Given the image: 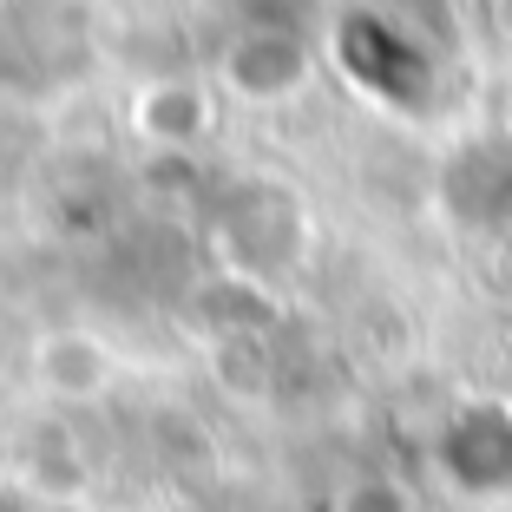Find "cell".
<instances>
[{
	"label": "cell",
	"mask_w": 512,
	"mask_h": 512,
	"mask_svg": "<svg viewBox=\"0 0 512 512\" xmlns=\"http://www.w3.org/2000/svg\"><path fill=\"white\" fill-rule=\"evenodd\" d=\"M447 53L453 40L434 14H401L388 0H348L335 20V66L348 86L401 119H434L447 99Z\"/></svg>",
	"instance_id": "obj_1"
},
{
	"label": "cell",
	"mask_w": 512,
	"mask_h": 512,
	"mask_svg": "<svg viewBox=\"0 0 512 512\" xmlns=\"http://www.w3.org/2000/svg\"><path fill=\"white\" fill-rule=\"evenodd\" d=\"M440 467L467 493H506L512 486V414L506 407H467L440 440Z\"/></svg>",
	"instance_id": "obj_2"
}]
</instances>
